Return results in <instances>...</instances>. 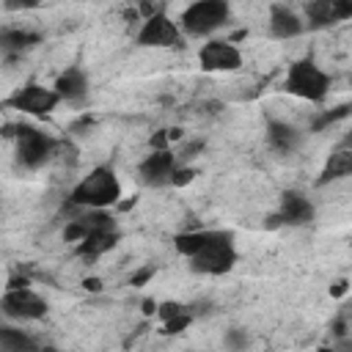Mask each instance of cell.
Returning a JSON list of instances; mask_svg holds the SVG:
<instances>
[{"label":"cell","instance_id":"f1b7e54d","mask_svg":"<svg viewBox=\"0 0 352 352\" xmlns=\"http://www.w3.org/2000/svg\"><path fill=\"white\" fill-rule=\"evenodd\" d=\"M316 352H336V346H319Z\"/></svg>","mask_w":352,"mask_h":352},{"label":"cell","instance_id":"4fadbf2b","mask_svg":"<svg viewBox=\"0 0 352 352\" xmlns=\"http://www.w3.org/2000/svg\"><path fill=\"white\" fill-rule=\"evenodd\" d=\"M267 28H270V36L278 38V41H289V38H297V36L305 33L302 16L292 6H286V3H272L270 6V22H267Z\"/></svg>","mask_w":352,"mask_h":352},{"label":"cell","instance_id":"484cf974","mask_svg":"<svg viewBox=\"0 0 352 352\" xmlns=\"http://www.w3.org/2000/svg\"><path fill=\"white\" fill-rule=\"evenodd\" d=\"M346 289H349V283L341 278V280H336V283L330 286V294H333V297H344V294H346Z\"/></svg>","mask_w":352,"mask_h":352},{"label":"cell","instance_id":"2e32d148","mask_svg":"<svg viewBox=\"0 0 352 352\" xmlns=\"http://www.w3.org/2000/svg\"><path fill=\"white\" fill-rule=\"evenodd\" d=\"M267 146L275 151V154H292L300 143H302V132L289 124V121H278V118H270L267 121Z\"/></svg>","mask_w":352,"mask_h":352},{"label":"cell","instance_id":"4316f807","mask_svg":"<svg viewBox=\"0 0 352 352\" xmlns=\"http://www.w3.org/2000/svg\"><path fill=\"white\" fill-rule=\"evenodd\" d=\"M143 314H157V302L154 300H146L143 302Z\"/></svg>","mask_w":352,"mask_h":352},{"label":"cell","instance_id":"603a6c76","mask_svg":"<svg viewBox=\"0 0 352 352\" xmlns=\"http://www.w3.org/2000/svg\"><path fill=\"white\" fill-rule=\"evenodd\" d=\"M195 176H198L195 168H190V165H176V170H173V176H170V184H173V187H184V184H190Z\"/></svg>","mask_w":352,"mask_h":352},{"label":"cell","instance_id":"44dd1931","mask_svg":"<svg viewBox=\"0 0 352 352\" xmlns=\"http://www.w3.org/2000/svg\"><path fill=\"white\" fill-rule=\"evenodd\" d=\"M192 314H190V305L179 314V316H173V319H168V322H162V333L165 336H179V333H184L190 324H192Z\"/></svg>","mask_w":352,"mask_h":352},{"label":"cell","instance_id":"83f0119b","mask_svg":"<svg viewBox=\"0 0 352 352\" xmlns=\"http://www.w3.org/2000/svg\"><path fill=\"white\" fill-rule=\"evenodd\" d=\"M82 286H85V289H91V292H99V280H96V278H91V280H85Z\"/></svg>","mask_w":352,"mask_h":352},{"label":"cell","instance_id":"3957f363","mask_svg":"<svg viewBox=\"0 0 352 352\" xmlns=\"http://www.w3.org/2000/svg\"><path fill=\"white\" fill-rule=\"evenodd\" d=\"M228 16H231V6L226 0H198L182 11L179 30H182V36L209 38L212 33H217L220 28L228 25Z\"/></svg>","mask_w":352,"mask_h":352},{"label":"cell","instance_id":"ac0fdd59","mask_svg":"<svg viewBox=\"0 0 352 352\" xmlns=\"http://www.w3.org/2000/svg\"><path fill=\"white\" fill-rule=\"evenodd\" d=\"M41 41L38 33L25 30V28H3L0 30V50L8 55H22L28 50H33Z\"/></svg>","mask_w":352,"mask_h":352},{"label":"cell","instance_id":"7c38bea8","mask_svg":"<svg viewBox=\"0 0 352 352\" xmlns=\"http://www.w3.org/2000/svg\"><path fill=\"white\" fill-rule=\"evenodd\" d=\"M305 28L319 30V28H330L336 22H344L352 16V6L341 3V0H311L305 3Z\"/></svg>","mask_w":352,"mask_h":352},{"label":"cell","instance_id":"d4e9b609","mask_svg":"<svg viewBox=\"0 0 352 352\" xmlns=\"http://www.w3.org/2000/svg\"><path fill=\"white\" fill-rule=\"evenodd\" d=\"M151 275H154V264H148V267H143L140 272H135V275L129 278V283H132V286H143V283H146Z\"/></svg>","mask_w":352,"mask_h":352},{"label":"cell","instance_id":"30bf717a","mask_svg":"<svg viewBox=\"0 0 352 352\" xmlns=\"http://www.w3.org/2000/svg\"><path fill=\"white\" fill-rule=\"evenodd\" d=\"M278 223L280 226H292V228H300V226H311L314 217H316V206L311 204V198L300 190H286L280 195V204H278V212H275Z\"/></svg>","mask_w":352,"mask_h":352},{"label":"cell","instance_id":"52a82bcc","mask_svg":"<svg viewBox=\"0 0 352 352\" xmlns=\"http://www.w3.org/2000/svg\"><path fill=\"white\" fill-rule=\"evenodd\" d=\"M47 300L41 294H36L30 286L28 289H6V294L0 297V314L16 322H36L47 316Z\"/></svg>","mask_w":352,"mask_h":352},{"label":"cell","instance_id":"ba28073f","mask_svg":"<svg viewBox=\"0 0 352 352\" xmlns=\"http://www.w3.org/2000/svg\"><path fill=\"white\" fill-rule=\"evenodd\" d=\"M6 104H8L11 110L28 113V116H50V113L60 104V99H58V94H55L52 88L41 85V82H25L22 88H16V91L6 99Z\"/></svg>","mask_w":352,"mask_h":352},{"label":"cell","instance_id":"277c9868","mask_svg":"<svg viewBox=\"0 0 352 352\" xmlns=\"http://www.w3.org/2000/svg\"><path fill=\"white\" fill-rule=\"evenodd\" d=\"M330 74L311 58H302V60H294L286 72V82L283 88L297 96V99H305V102H324V96L330 94Z\"/></svg>","mask_w":352,"mask_h":352},{"label":"cell","instance_id":"7a4b0ae2","mask_svg":"<svg viewBox=\"0 0 352 352\" xmlns=\"http://www.w3.org/2000/svg\"><path fill=\"white\" fill-rule=\"evenodd\" d=\"M192 272L201 275H226L236 264V248H234V234L226 228H209L204 245L187 258Z\"/></svg>","mask_w":352,"mask_h":352},{"label":"cell","instance_id":"8992f818","mask_svg":"<svg viewBox=\"0 0 352 352\" xmlns=\"http://www.w3.org/2000/svg\"><path fill=\"white\" fill-rule=\"evenodd\" d=\"M138 47H148V50H179L184 47V36L179 30V22H173L162 8L151 16L143 19L138 36H135Z\"/></svg>","mask_w":352,"mask_h":352},{"label":"cell","instance_id":"9a60e30c","mask_svg":"<svg viewBox=\"0 0 352 352\" xmlns=\"http://www.w3.org/2000/svg\"><path fill=\"white\" fill-rule=\"evenodd\" d=\"M118 242V228H116V223L113 226H102V228H94V231H88L80 242H77V256L80 258H85V261H94V258H99L102 253H107L113 245Z\"/></svg>","mask_w":352,"mask_h":352},{"label":"cell","instance_id":"5bb4252c","mask_svg":"<svg viewBox=\"0 0 352 352\" xmlns=\"http://www.w3.org/2000/svg\"><path fill=\"white\" fill-rule=\"evenodd\" d=\"M52 91L58 94L60 102L74 104V107H82L88 102V74L80 66H69V69H63L58 74Z\"/></svg>","mask_w":352,"mask_h":352},{"label":"cell","instance_id":"6da1fadb","mask_svg":"<svg viewBox=\"0 0 352 352\" xmlns=\"http://www.w3.org/2000/svg\"><path fill=\"white\" fill-rule=\"evenodd\" d=\"M118 198H121V182L110 165H96L69 192V204L77 209H102L104 212L107 206H116Z\"/></svg>","mask_w":352,"mask_h":352},{"label":"cell","instance_id":"d6986e66","mask_svg":"<svg viewBox=\"0 0 352 352\" xmlns=\"http://www.w3.org/2000/svg\"><path fill=\"white\" fill-rule=\"evenodd\" d=\"M0 352H38V344L30 333L11 324H0Z\"/></svg>","mask_w":352,"mask_h":352},{"label":"cell","instance_id":"ffe728a7","mask_svg":"<svg viewBox=\"0 0 352 352\" xmlns=\"http://www.w3.org/2000/svg\"><path fill=\"white\" fill-rule=\"evenodd\" d=\"M223 346L226 352H248L250 346V333L245 327H228L223 333Z\"/></svg>","mask_w":352,"mask_h":352},{"label":"cell","instance_id":"9c48e42d","mask_svg":"<svg viewBox=\"0 0 352 352\" xmlns=\"http://www.w3.org/2000/svg\"><path fill=\"white\" fill-rule=\"evenodd\" d=\"M198 66L201 72L209 74H226V72H236L242 66V52L223 38H209L201 50H198Z\"/></svg>","mask_w":352,"mask_h":352},{"label":"cell","instance_id":"cb8c5ba5","mask_svg":"<svg viewBox=\"0 0 352 352\" xmlns=\"http://www.w3.org/2000/svg\"><path fill=\"white\" fill-rule=\"evenodd\" d=\"M184 308H187V305H182V302H173V300H168V302H160V305H157V316H160L162 322H168V319L179 316V314H182Z\"/></svg>","mask_w":352,"mask_h":352},{"label":"cell","instance_id":"5b68a950","mask_svg":"<svg viewBox=\"0 0 352 352\" xmlns=\"http://www.w3.org/2000/svg\"><path fill=\"white\" fill-rule=\"evenodd\" d=\"M14 132V154H16V165L25 168V170H38L41 165H47L55 154V146L58 140H52L50 135H44L38 126H30V124H19V126H11Z\"/></svg>","mask_w":352,"mask_h":352},{"label":"cell","instance_id":"7402d4cb","mask_svg":"<svg viewBox=\"0 0 352 352\" xmlns=\"http://www.w3.org/2000/svg\"><path fill=\"white\" fill-rule=\"evenodd\" d=\"M346 116H349V104H341V107H336V110L322 113V116L311 124V129H314V132H322L327 124H333V121H338V118H346Z\"/></svg>","mask_w":352,"mask_h":352},{"label":"cell","instance_id":"8fae6325","mask_svg":"<svg viewBox=\"0 0 352 352\" xmlns=\"http://www.w3.org/2000/svg\"><path fill=\"white\" fill-rule=\"evenodd\" d=\"M176 154L170 148H162V151H151L146 154V160L138 165V179L146 184V187H168L170 184V176L176 170Z\"/></svg>","mask_w":352,"mask_h":352},{"label":"cell","instance_id":"e0dca14e","mask_svg":"<svg viewBox=\"0 0 352 352\" xmlns=\"http://www.w3.org/2000/svg\"><path fill=\"white\" fill-rule=\"evenodd\" d=\"M349 173H352V146H349V138H346V140H344L341 146H336V151L327 157V162H324L319 179H316V184L338 182V179H344V176H349Z\"/></svg>","mask_w":352,"mask_h":352}]
</instances>
